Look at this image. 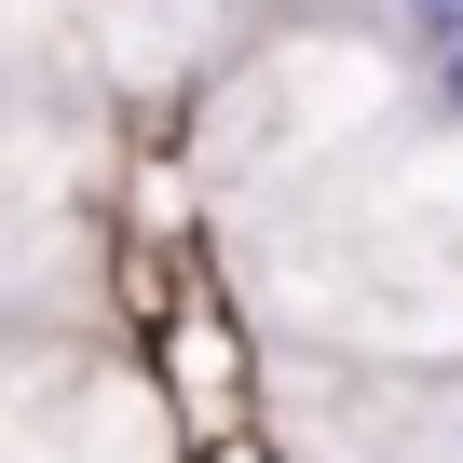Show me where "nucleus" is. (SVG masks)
Instances as JSON below:
<instances>
[{
	"label": "nucleus",
	"mask_w": 463,
	"mask_h": 463,
	"mask_svg": "<svg viewBox=\"0 0 463 463\" xmlns=\"http://www.w3.org/2000/svg\"><path fill=\"white\" fill-rule=\"evenodd\" d=\"M409 28H422L436 55H463V0H409Z\"/></svg>",
	"instance_id": "1"
},
{
	"label": "nucleus",
	"mask_w": 463,
	"mask_h": 463,
	"mask_svg": "<svg viewBox=\"0 0 463 463\" xmlns=\"http://www.w3.org/2000/svg\"><path fill=\"white\" fill-rule=\"evenodd\" d=\"M436 82H449V109H463V55H436Z\"/></svg>",
	"instance_id": "2"
}]
</instances>
